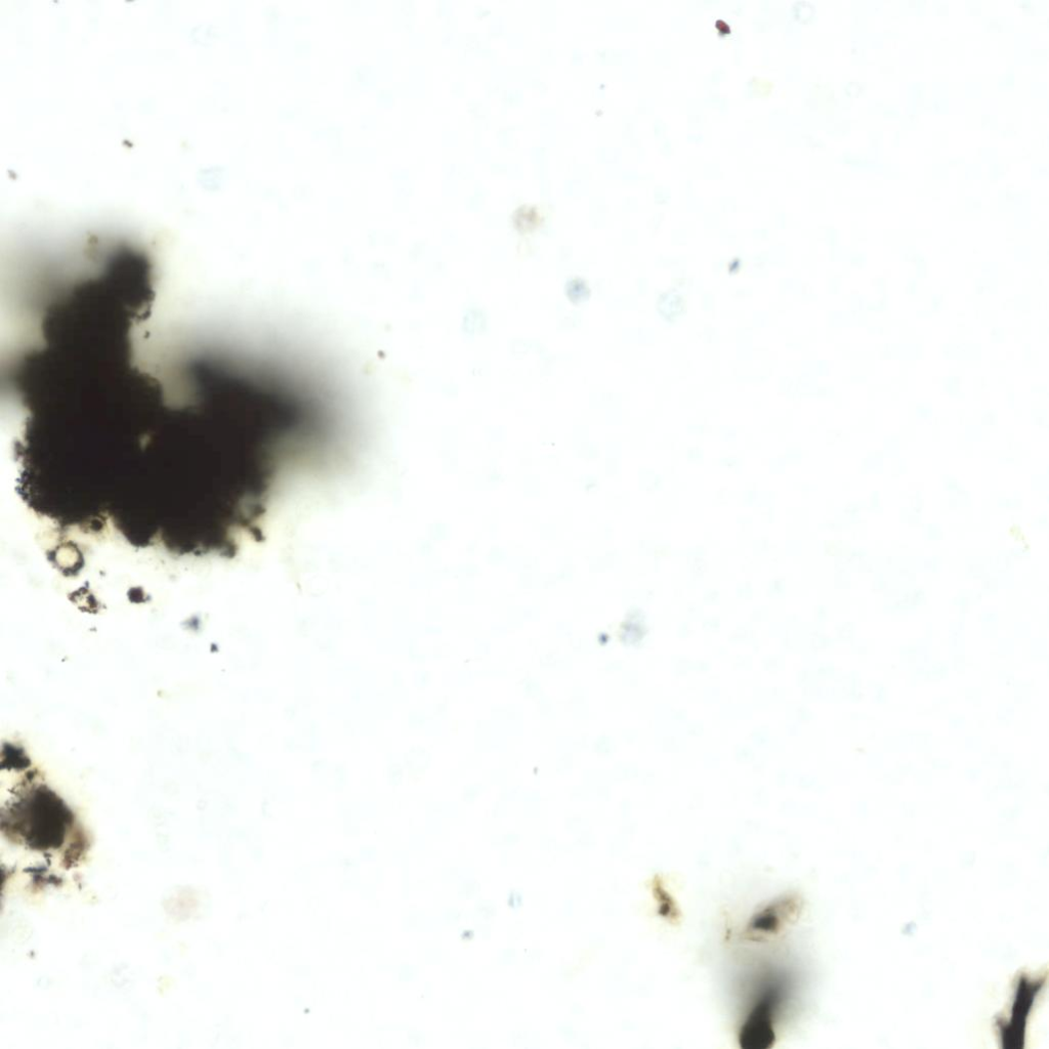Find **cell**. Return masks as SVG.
Wrapping results in <instances>:
<instances>
[{
	"label": "cell",
	"mask_w": 1049,
	"mask_h": 1049,
	"mask_svg": "<svg viewBox=\"0 0 1049 1049\" xmlns=\"http://www.w3.org/2000/svg\"><path fill=\"white\" fill-rule=\"evenodd\" d=\"M3 808V833L12 843L31 851H60L75 833L72 812L40 777L26 772L11 787Z\"/></svg>",
	"instance_id": "obj_1"
},
{
	"label": "cell",
	"mask_w": 1049,
	"mask_h": 1049,
	"mask_svg": "<svg viewBox=\"0 0 1049 1049\" xmlns=\"http://www.w3.org/2000/svg\"><path fill=\"white\" fill-rule=\"evenodd\" d=\"M799 904L794 899H783L755 914L746 929L749 939H763L779 932L795 918Z\"/></svg>",
	"instance_id": "obj_2"
},
{
	"label": "cell",
	"mask_w": 1049,
	"mask_h": 1049,
	"mask_svg": "<svg viewBox=\"0 0 1049 1049\" xmlns=\"http://www.w3.org/2000/svg\"><path fill=\"white\" fill-rule=\"evenodd\" d=\"M772 1017L770 1001L765 1000L755 1007L741 1030V1046L752 1049L769 1047L775 1040Z\"/></svg>",
	"instance_id": "obj_3"
},
{
	"label": "cell",
	"mask_w": 1049,
	"mask_h": 1049,
	"mask_svg": "<svg viewBox=\"0 0 1049 1049\" xmlns=\"http://www.w3.org/2000/svg\"><path fill=\"white\" fill-rule=\"evenodd\" d=\"M566 292L568 298L574 304L586 301L591 295V289L581 279H573L569 281L566 286Z\"/></svg>",
	"instance_id": "obj_4"
}]
</instances>
